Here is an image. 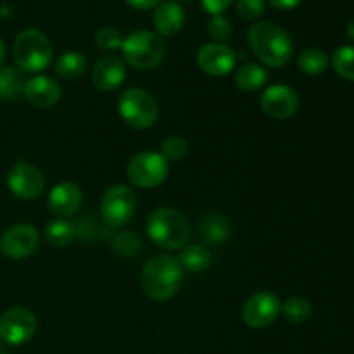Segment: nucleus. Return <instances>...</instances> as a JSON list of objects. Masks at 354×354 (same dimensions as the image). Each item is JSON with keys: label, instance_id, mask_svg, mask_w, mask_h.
Masks as SVG:
<instances>
[{"label": "nucleus", "instance_id": "20", "mask_svg": "<svg viewBox=\"0 0 354 354\" xmlns=\"http://www.w3.org/2000/svg\"><path fill=\"white\" fill-rule=\"evenodd\" d=\"M178 261L180 265H182L183 272L187 270V272L190 273H203L209 268L213 258H211V252L207 251L204 245L192 244V245H185V248H182Z\"/></svg>", "mask_w": 354, "mask_h": 354}, {"label": "nucleus", "instance_id": "37", "mask_svg": "<svg viewBox=\"0 0 354 354\" xmlns=\"http://www.w3.org/2000/svg\"><path fill=\"white\" fill-rule=\"evenodd\" d=\"M6 44H3V40L0 38V64L3 62V59H6Z\"/></svg>", "mask_w": 354, "mask_h": 354}, {"label": "nucleus", "instance_id": "32", "mask_svg": "<svg viewBox=\"0 0 354 354\" xmlns=\"http://www.w3.org/2000/svg\"><path fill=\"white\" fill-rule=\"evenodd\" d=\"M265 0H237V14L244 21H254L265 12Z\"/></svg>", "mask_w": 354, "mask_h": 354}, {"label": "nucleus", "instance_id": "13", "mask_svg": "<svg viewBox=\"0 0 354 354\" xmlns=\"http://www.w3.org/2000/svg\"><path fill=\"white\" fill-rule=\"evenodd\" d=\"M259 107L266 116L287 120L299 109V95L292 86L272 85L259 97Z\"/></svg>", "mask_w": 354, "mask_h": 354}, {"label": "nucleus", "instance_id": "8", "mask_svg": "<svg viewBox=\"0 0 354 354\" xmlns=\"http://www.w3.org/2000/svg\"><path fill=\"white\" fill-rule=\"evenodd\" d=\"M137 211V196L127 185H113L104 192L100 201L102 220L111 227H124Z\"/></svg>", "mask_w": 354, "mask_h": 354}, {"label": "nucleus", "instance_id": "18", "mask_svg": "<svg viewBox=\"0 0 354 354\" xmlns=\"http://www.w3.org/2000/svg\"><path fill=\"white\" fill-rule=\"evenodd\" d=\"M152 23L159 37H175L185 24V12L176 2H162L156 7Z\"/></svg>", "mask_w": 354, "mask_h": 354}, {"label": "nucleus", "instance_id": "24", "mask_svg": "<svg viewBox=\"0 0 354 354\" xmlns=\"http://www.w3.org/2000/svg\"><path fill=\"white\" fill-rule=\"evenodd\" d=\"M24 82L19 69L16 68H0V99L2 100H14L23 93Z\"/></svg>", "mask_w": 354, "mask_h": 354}, {"label": "nucleus", "instance_id": "7", "mask_svg": "<svg viewBox=\"0 0 354 354\" xmlns=\"http://www.w3.org/2000/svg\"><path fill=\"white\" fill-rule=\"evenodd\" d=\"M169 173L168 161L161 156V152L144 151L133 156L128 162L127 175L135 187L140 189H154L166 180Z\"/></svg>", "mask_w": 354, "mask_h": 354}, {"label": "nucleus", "instance_id": "38", "mask_svg": "<svg viewBox=\"0 0 354 354\" xmlns=\"http://www.w3.org/2000/svg\"><path fill=\"white\" fill-rule=\"evenodd\" d=\"M0 354H9V353H7L6 346H3V344H0Z\"/></svg>", "mask_w": 354, "mask_h": 354}, {"label": "nucleus", "instance_id": "30", "mask_svg": "<svg viewBox=\"0 0 354 354\" xmlns=\"http://www.w3.org/2000/svg\"><path fill=\"white\" fill-rule=\"evenodd\" d=\"M123 35H121L120 30L116 28H100L95 35V45L104 52H114L118 48H121L123 45Z\"/></svg>", "mask_w": 354, "mask_h": 354}, {"label": "nucleus", "instance_id": "26", "mask_svg": "<svg viewBox=\"0 0 354 354\" xmlns=\"http://www.w3.org/2000/svg\"><path fill=\"white\" fill-rule=\"evenodd\" d=\"M111 245H113V251L124 259L137 258L144 251V242L135 232H121L113 239Z\"/></svg>", "mask_w": 354, "mask_h": 354}, {"label": "nucleus", "instance_id": "33", "mask_svg": "<svg viewBox=\"0 0 354 354\" xmlns=\"http://www.w3.org/2000/svg\"><path fill=\"white\" fill-rule=\"evenodd\" d=\"M201 2H203L204 10L209 12L211 16H221L232 6L234 0H201Z\"/></svg>", "mask_w": 354, "mask_h": 354}, {"label": "nucleus", "instance_id": "16", "mask_svg": "<svg viewBox=\"0 0 354 354\" xmlns=\"http://www.w3.org/2000/svg\"><path fill=\"white\" fill-rule=\"evenodd\" d=\"M83 203V194L76 183L61 182L48 192L47 206L57 218H69L78 213Z\"/></svg>", "mask_w": 354, "mask_h": 354}, {"label": "nucleus", "instance_id": "17", "mask_svg": "<svg viewBox=\"0 0 354 354\" xmlns=\"http://www.w3.org/2000/svg\"><path fill=\"white\" fill-rule=\"evenodd\" d=\"M124 78H127V68L116 55H104L92 68V83L100 92H113L120 88Z\"/></svg>", "mask_w": 354, "mask_h": 354}, {"label": "nucleus", "instance_id": "1", "mask_svg": "<svg viewBox=\"0 0 354 354\" xmlns=\"http://www.w3.org/2000/svg\"><path fill=\"white\" fill-rule=\"evenodd\" d=\"M248 41L256 57L268 68H283L294 54V40L289 31L270 21L252 24Z\"/></svg>", "mask_w": 354, "mask_h": 354}, {"label": "nucleus", "instance_id": "19", "mask_svg": "<svg viewBox=\"0 0 354 354\" xmlns=\"http://www.w3.org/2000/svg\"><path fill=\"white\" fill-rule=\"evenodd\" d=\"M232 225L221 213H207L199 220V234L207 244H223L230 237Z\"/></svg>", "mask_w": 354, "mask_h": 354}, {"label": "nucleus", "instance_id": "34", "mask_svg": "<svg viewBox=\"0 0 354 354\" xmlns=\"http://www.w3.org/2000/svg\"><path fill=\"white\" fill-rule=\"evenodd\" d=\"M128 6L135 7V9H140V10H149L152 7H158L161 3V0H124Z\"/></svg>", "mask_w": 354, "mask_h": 354}, {"label": "nucleus", "instance_id": "10", "mask_svg": "<svg viewBox=\"0 0 354 354\" xmlns=\"http://www.w3.org/2000/svg\"><path fill=\"white\" fill-rule=\"evenodd\" d=\"M280 310H282V301L277 294L270 290H259L245 301L241 317L251 328H265L279 318Z\"/></svg>", "mask_w": 354, "mask_h": 354}, {"label": "nucleus", "instance_id": "28", "mask_svg": "<svg viewBox=\"0 0 354 354\" xmlns=\"http://www.w3.org/2000/svg\"><path fill=\"white\" fill-rule=\"evenodd\" d=\"M332 66L341 78L354 82V47L342 45L332 55Z\"/></svg>", "mask_w": 354, "mask_h": 354}, {"label": "nucleus", "instance_id": "35", "mask_svg": "<svg viewBox=\"0 0 354 354\" xmlns=\"http://www.w3.org/2000/svg\"><path fill=\"white\" fill-rule=\"evenodd\" d=\"M303 0H268L270 6H273L275 9L280 10H289V9H296Z\"/></svg>", "mask_w": 354, "mask_h": 354}, {"label": "nucleus", "instance_id": "2", "mask_svg": "<svg viewBox=\"0 0 354 354\" xmlns=\"http://www.w3.org/2000/svg\"><path fill=\"white\" fill-rule=\"evenodd\" d=\"M183 268L171 254H156L142 270V289L152 301H168L178 294Z\"/></svg>", "mask_w": 354, "mask_h": 354}, {"label": "nucleus", "instance_id": "31", "mask_svg": "<svg viewBox=\"0 0 354 354\" xmlns=\"http://www.w3.org/2000/svg\"><path fill=\"white\" fill-rule=\"evenodd\" d=\"M207 35L213 40V44H223V41H227L232 35L230 21L223 16H213V19L207 24Z\"/></svg>", "mask_w": 354, "mask_h": 354}, {"label": "nucleus", "instance_id": "12", "mask_svg": "<svg viewBox=\"0 0 354 354\" xmlns=\"http://www.w3.org/2000/svg\"><path fill=\"white\" fill-rule=\"evenodd\" d=\"M40 234L31 225H14L0 237V251L9 259H24L38 251Z\"/></svg>", "mask_w": 354, "mask_h": 354}, {"label": "nucleus", "instance_id": "36", "mask_svg": "<svg viewBox=\"0 0 354 354\" xmlns=\"http://www.w3.org/2000/svg\"><path fill=\"white\" fill-rule=\"evenodd\" d=\"M346 33H348V37L351 38V40H354V19L348 23V26H346Z\"/></svg>", "mask_w": 354, "mask_h": 354}, {"label": "nucleus", "instance_id": "15", "mask_svg": "<svg viewBox=\"0 0 354 354\" xmlns=\"http://www.w3.org/2000/svg\"><path fill=\"white\" fill-rule=\"evenodd\" d=\"M23 95L31 106L38 107V109H48L59 102L62 88L50 76L38 75L24 82Z\"/></svg>", "mask_w": 354, "mask_h": 354}, {"label": "nucleus", "instance_id": "3", "mask_svg": "<svg viewBox=\"0 0 354 354\" xmlns=\"http://www.w3.org/2000/svg\"><path fill=\"white\" fill-rule=\"evenodd\" d=\"M147 234L158 248L166 251L182 249L189 244L192 227L182 211L162 206L152 211L147 218Z\"/></svg>", "mask_w": 354, "mask_h": 354}, {"label": "nucleus", "instance_id": "6", "mask_svg": "<svg viewBox=\"0 0 354 354\" xmlns=\"http://www.w3.org/2000/svg\"><path fill=\"white\" fill-rule=\"evenodd\" d=\"M118 113L128 127L147 130L158 121L159 107L154 97L144 88H128L118 99Z\"/></svg>", "mask_w": 354, "mask_h": 354}, {"label": "nucleus", "instance_id": "22", "mask_svg": "<svg viewBox=\"0 0 354 354\" xmlns=\"http://www.w3.org/2000/svg\"><path fill=\"white\" fill-rule=\"evenodd\" d=\"M268 82V71L259 64H244L235 73V85L242 92H258Z\"/></svg>", "mask_w": 354, "mask_h": 354}, {"label": "nucleus", "instance_id": "25", "mask_svg": "<svg viewBox=\"0 0 354 354\" xmlns=\"http://www.w3.org/2000/svg\"><path fill=\"white\" fill-rule=\"evenodd\" d=\"M297 64H299L301 71L306 73V75L318 76L327 71L328 64H330V59H328V55L322 48L311 47L301 52Z\"/></svg>", "mask_w": 354, "mask_h": 354}, {"label": "nucleus", "instance_id": "5", "mask_svg": "<svg viewBox=\"0 0 354 354\" xmlns=\"http://www.w3.org/2000/svg\"><path fill=\"white\" fill-rule=\"evenodd\" d=\"M123 59L135 69H154L165 59L166 45L158 33L138 30L128 35L121 45Z\"/></svg>", "mask_w": 354, "mask_h": 354}, {"label": "nucleus", "instance_id": "29", "mask_svg": "<svg viewBox=\"0 0 354 354\" xmlns=\"http://www.w3.org/2000/svg\"><path fill=\"white\" fill-rule=\"evenodd\" d=\"M189 151V144L180 135H169L161 144V156L166 161H180Z\"/></svg>", "mask_w": 354, "mask_h": 354}, {"label": "nucleus", "instance_id": "21", "mask_svg": "<svg viewBox=\"0 0 354 354\" xmlns=\"http://www.w3.org/2000/svg\"><path fill=\"white\" fill-rule=\"evenodd\" d=\"M86 68H88V61L85 55L78 50H68L57 59L55 62V73L61 76L62 80H69L75 82L80 76L85 75Z\"/></svg>", "mask_w": 354, "mask_h": 354}, {"label": "nucleus", "instance_id": "27", "mask_svg": "<svg viewBox=\"0 0 354 354\" xmlns=\"http://www.w3.org/2000/svg\"><path fill=\"white\" fill-rule=\"evenodd\" d=\"M311 311L313 308H311L310 301L304 297H290L286 303H282L280 315H283V318L292 324H303L311 317Z\"/></svg>", "mask_w": 354, "mask_h": 354}, {"label": "nucleus", "instance_id": "11", "mask_svg": "<svg viewBox=\"0 0 354 354\" xmlns=\"http://www.w3.org/2000/svg\"><path fill=\"white\" fill-rule=\"evenodd\" d=\"M7 187L16 197L33 201L45 190V178L38 168L26 161H19L7 173Z\"/></svg>", "mask_w": 354, "mask_h": 354}, {"label": "nucleus", "instance_id": "23", "mask_svg": "<svg viewBox=\"0 0 354 354\" xmlns=\"http://www.w3.org/2000/svg\"><path fill=\"white\" fill-rule=\"evenodd\" d=\"M75 235V225L66 220V218H55V220H52L45 227V239H47V242L52 248H66V245L71 244Z\"/></svg>", "mask_w": 354, "mask_h": 354}, {"label": "nucleus", "instance_id": "14", "mask_svg": "<svg viewBox=\"0 0 354 354\" xmlns=\"http://www.w3.org/2000/svg\"><path fill=\"white\" fill-rule=\"evenodd\" d=\"M235 52L225 44L203 45L197 52V66L211 76L228 75L235 68Z\"/></svg>", "mask_w": 354, "mask_h": 354}, {"label": "nucleus", "instance_id": "9", "mask_svg": "<svg viewBox=\"0 0 354 354\" xmlns=\"http://www.w3.org/2000/svg\"><path fill=\"white\" fill-rule=\"evenodd\" d=\"M38 320L28 308H10L0 317V341L9 346H23L35 335Z\"/></svg>", "mask_w": 354, "mask_h": 354}, {"label": "nucleus", "instance_id": "4", "mask_svg": "<svg viewBox=\"0 0 354 354\" xmlns=\"http://www.w3.org/2000/svg\"><path fill=\"white\" fill-rule=\"evenodd\" d=\"M12 55L21 71L40 73L50 66L54 48L40 30H24L14 40Z\"/></svg>", "mask_w": 354, "mask_h": 354}]
</instances>
